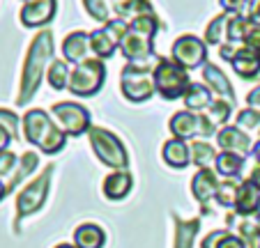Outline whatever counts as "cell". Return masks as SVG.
Listing matches in <instances>:
<instances>
[{
    "mask_svg": "<svg viewBox=\"0 0 260 248\" xmlns=\"http://www.w3.org/2000/svg\"><path fill=\"white\" fill-rule=\"evenodd\" d=\"M198 228H201V219H175V248H191L193 237L198 234Z\"/></svg>",
    "mask_w": 260,
    "mask_h": 248,
    "instance_id": "cb8c5ba5",
    "label": "cell"
},
{
    "mask_svg": "<svg viewBox=\"0 0 260 248\" xmlns=\"http://www.w3.org/2000/svg\"><path fill=\"white\" fill-rule=\"evenodd\" d=\"M235 211L242 216H251V214L260 216V189L253 182L246 180L240 184L237 200H235Z\"/></svg>",
    "mask_w": 260,
    "mask_h": 248,
    "instance_id": "5bb4252c",
    "label": "cell"
},
{
    "mask_svg": "<svg viewBox=\"0 0 260 248\" xmlns=\"http://www.w3.org/2000/svg\"><path fill=\"white\" fill-rule=\"evenodd\" d=\"M260 124V113L253 111V108H246L237 115V127H244V129H255Z\"/></svg>",
    "mask_w": 260,
    "mask_h": 248,
    "instance_id": "d590c367",
    "label": "cell"
},
{
    "mask_svg": "<svg viewBox=\"0 0 260 248\" xmlns=\"http://www.w3.org/2000/svg\"><path fill=\"white\" fill-rule=\"evenodd\" d=\"M216 165V172L223 177H235L242 172V168H244V159L237 154H231V152H221L219 156H216L214 161Z\"/></svg>",
    "mask_w": 260,
    "mask_h": 248,
    "instance_id": "4316f807",
    "label": "cell"
},
{
    "mask_svg": "<svg viewBox=\"0 0 260 248\" xmlns=\"http://www.w3.org/2000/svg\"><path fill=\"white\" fill-rule=\"evenodd\" d=\"M231 108H233L231 103L221 101V99L212 101L210 113H207V115H201V133L203 136H212V133L216 131V127H221V124L231 117Z\"/></svg>",
    "mask_w": 260,
    "mask_h": 248,
    "instance_id": "2e32d148",
    "label": "cell"
},
{
    "mask_svg": "<svg viewBox=\"0 0 260 248\" xmlns=\"http://www.w3.org/2000/svg\"><path fill=\"white\" fill-rule=\"evenodd\" d=\"M228 21H231V16L221 14V16H216L210 25H207V30H205V42L207 44H221L223 34L228 32Z\"/></svg>",
    "mask_w": 260,
    "mask_h": 248,
    "instance_id": "4dcf8cb0",
    "label": "cell"
},
{
    "mask_svg": "<svg viewBox=\"0 0 260 248\" xmlns=\"http://www.w3.org/2000/svg\"><path fill=\"white\" fill-rule=\"evenodd\" d=\"M184 106L189 111H203V108L212 106V97H210V88H205L203 83H191L184 92Z\"/></svg>",
    "mask_w": 260,
    "mask_h": 248,
    "instance_id": "603a6c76",
    "label": "cell"
},
{
    "mask_svg": "<svg viewBox=\"0 0 260 248\" xmlns=\"http://www.w3.org/2000/svg\"><path fill=\"white\" fill-rule=\"evenodd\" d=\"M253 28V21L246 19V16H233L231 21H228V39H231L233 44H237V42H242L244 44L246 34H249V30Z\"/></svg>",
    "mask_w": 260,
    "mask_h": 248,
    "instance_id": "f1b7e54d",
    "label": "cell"
},
{
    "mask_svg": "<svg viewBox=\"0 0 260 248\" xmlns=\"http://www.w3.org/2000/svg\"><path fill=\"white\" fill-rule=\"evenodd\" d=\"M219 3L226 12H235V14H242L249 7V0H219Z\"/></svg>",
    "mask_w": 260,
    "mask_h": 248,
    "instance_id": "60d3db41",
    "label": "cell"
},
{
    "mask_svg": "<svg viewBox=\"0 0 260 248\" xmlns=\"http://www.w3.org/2000/svg\"><path fill=\"white\" fill-rule=\"evenodd\" d=\"M14 165H16V156L12 154V152H0V177H5L10 175L12 170H14Z\"/></svg>",
    "mask_w": 260,
    "mask_h": 248,
    "instance_id": "74e56055",
    "label": "cell"
},
{
    "mask_svg": "<svg viewBox=\"0 0 260 248\" xmlns=\"http://www.w3.org/2000/svg\"><path fill=\"white\" fill-rule=\"evenodd\" d=\"M203 76H205L207 85H210L212 90H214L219 97H226L228 103L231 106H235V94H233V88H231V83H228V78L221 74L219 67H214V64H203Z\"/></svg>",
    "mask_w": 260,
    "mask_h": 248,
    "instance_id": "d6986e66",
    "label": "cell"
},
{
    "mask_svg": "<svg viewBox=\"0 0 260 248\" xmlns=\"http://www.w3.org/2000/svg\"><path fill=\"white\" fill-rule=\"evenodd\" d=\"M216 152L212 150V145H207V143L203 140H196L191 145V161L198 165V168H210L212 163L216 161Z\"/></svg>",
    "mask_w": 260,
    "mask_h": 248,
    "instance_id": "f546056e",
    "label": "cell"
},
{
    "mask_svg": "<svg viewBox=\"0 0 260 248\" xmlns=\"http://www.w3.org/2000/svg\"><path fill=\"white\" fill-rule=\"evenodd\" d=\"M154 88L159 90L164 99L173 101L177 97H184L189 88V74L180 67V64L171 62V60H159L154 67Z\"/></svg>",
    "mask_w": 260,
    "mask_h": 248,
    "instance_id": "5b68a950",
    "label": "cell"
},
{
    "mask_svg": "<svg viewBox=\"0 0 260 248\" xmlns=\"http://www.w3.org/2000/svg\"><path fill=\"white\" fill-rule=\"evenodd\" d=\"M118 46L120 44L104 28L102 30H94V32L90 34V49L97 53V58H111V55L115 53V49H118Z\"/></svg>",
    "mask_w": 260,
    "mask_h": 248,
    "instance_id": "d4e9b609",
    "label": "cell"
},
{
    "mask_svg": "<svg viewBox=\"0 0 260 248\" xmlns=\"http://www.w3.org/2000/svg\"><path fill=\"white\" fill-rule=\"evenodd\" d=\"M251 21H253L255 25H260V0L253 5V10H251Z\"/></svg>",
    "mask_w": 260,
    "mask_h": 248,
    "instance_id": "f6af8a7d",
    "label": "cell"
},
{
    "mask_svg": "<svg viewBox=\"0 0 260 248\" xmlns=\"http://www.w3.org/2000/svg\"><path fill=\"white\" fill-rule=\"evenodd\" d=\"M173 60L182 69H196L203 67L207 60V46L193 34H184L173 44Z\"/></svg>",
    "mask_w": 260,
    "mask_h": 248,
    "instance_id": "9c48e42d",
    "label": "cell"
},
{
    "mask_svg": "<svg viewBox=\"0 0 260 248\" xmlns=\"http://www.w3.org/2000/svg\"><path fill=\"white\" fill-rule=\"evenodd\" d=\"M115 12L120 14V19H141V16H150L152 14V5L147 0H124V3H118L115 5Z\"/></svg>",
    "mask_w": 260,
    "mask_h": 248,
    "instance_id": "83f0119b",
    "label": "cell"
},
{
    "mask_svg": "<svg viewBox=\"0 0 260 248\" xmlns=\"http://www.w3.org/2000/svg\"><path fill=\"white\" fill-rule=\"evenodd\" d=\"M53 115L58 117L62 131L69 133V136H81V133L90 131V113L79 103H69V101L55 103Z\"/></svg>",
    "mask_w": 260,
    "mask_h": 248,
    "instance_id": "30bf717a",
    "label": "cell"
},
{
    "mask_svg": "<svg viewBox=\"0 0 260 248\" xmlns=\"http://www.w3.org/2000/svg\"><path fill=\"white\" fill-rule=\"evenodd\" d=\"M171 131H173V136L180 138V140L193 138L198 131H201V117H196L191 111L175 113L171 120Z\"/></svg>",
    "mask_w": 260,
    "mask_h": 248,
    "instance_id": "ac0fdd59",
    "label": "cell"
},
{
    "mask_svg": "<svg viewBox=\"0 0 260 248\" xmlns=\"http://www.w3.org/2000/svg\"><path fill=\"white\" fill-rule=\"evenodd\" d=\"M51 53H53V32L44 30L35 37L32 46L28 51V58H25V67H23V78H21V92L16 101L23 106L30 99L35 97V92L40 90L42 83V74H44L46 62L51 60Z\"/></svg>",
    "mask_w": 260,
    "mask_h": 248,
    "instance_id": "6da1fadb",
    "label": "cell"
},
{
    "mask_svg": "<svg viewBox=\"0 0 260 248\" xmlns=\"http://www.w3.org/2000/svg\"><path fill=\"white\" fill-rule=\"evenodd\" d=\"M258 78H260V74H258Z\"/></svg>",
    "mask_w": 260,
    "mask_h": 248,
    "instance_id": "f907efd6",
    "label": "cell"
},
{
    "mask_svg": "<svg viewBox=\"0 0 260 248\" xmlns=\"http://www.w3.org/2000/svg\"><path fill=\"white\" fill-rule=\"evenodd\" d=\"M5 193H7V184H3V182H0V200L5 198Z\"/></svg>",
    "mask_w": 260,
    "mask_h": 248,
    "instance_id": "7dc6e473",
    "label": "cell"
},
{
    "mask_svg": "<svg viewBox=\"0 0 260 248\" xmlns=\"http://www.w3.org/2000/svg\"><path fill=\"white\" fill-rule=\"evenodd\" d=\"M240 237L246 243V248H260V223L258 221L240 223Z\"/></svg>",
    "mask_w": 260,
    "mask_h": 248,
    "instance_id": "d6a6232c",
    "label": "cell"
},
{
    "mask_svg": "<svg viewBox=\"0 0 260 248\" xmlns=\"http://www.w3.org/2000/svg\"><path fill=\"white\" fill-rule=\"evenodd\" d=\"M253 156H255V161H258V163H260V143H258V145H255V150H253Z\"/></svg>",
    "mask_w": 260,
    "mask_h": 248,
    "instance_id": "c3c4849f",
    "label": "cell"
},
{
    "mask_svg": "<svg viewBox=\"0 0 260 248\" xmlns=\"http://www.w3.org/2000/svg\"><path fill=\"white\" fill-rule=\"evenodd\" d=\"M233 69L237 72V76L242 78H258L260 74V53L249 46H240L235 49V55H233Z\"/></svg>",
    "mask_w": 260,
    "mask_h": 248,
    "instance_id": "4fadbf2b",
    "label": "cell"
},
{
    "mask_svg": "<svg viewBox=\"0 0 260 248\" xmlns=\"http://www.w3.org/2000/svg\"><path fill=\"white\" fill-rule=\"evenodd\" d=\"M104 76H106V67L102 60H85L69 74V92L79 97H90L102 88Z\"/></svg>",
    "mask_w": 260,
    "mask_h": 248,
    "instance_id": "52a82bcc",
    "label": "cell"
},
{
    "mask_svg": "<svg viewBox=\"0 0 260 248\" xmlns=\"http://www.w3.org/2000/svg\"><path fill=\"white\" fill-rule=\"evenodd\" d=\"M28 3H30V0H28Z\"/></svg>",
    "mask_w": 260,
    "mask_h": 248,
    "instance_id": "816d5d0a",
    "label": "cell"
},
{
    "mask_svg": "<svg viewBox=\"0 0 260 248\" xmlns=\"http://www.w3.org/2000/svg\"><path fill=\"white\" fill-rule=\"evenodd\" d=\"M219 248H246V246H244V241H242V239H237V237H233V234H228V237L219 243Z\"/></svg>",
    "mask_w": 260,
    "mask_h": 248,
    "instance_id": "b9f144b4",
    "label": "cell"
},
{
    "mask_svg": "<svg viewBox=\"0 0 260 248\" xmlns=\"http://www.w3.org/2000/svg\"><path fill=\"white\" fill-rule=\"evenodd\" d=\"M228 234H231V232H226V230H214V232H212L207 239H203L201 248H219V243L223 241Z\"/></svg>",
    "mask_w": 260,
    "mask_h": 248,
    "instance_id": "f35d334b",
    "label": "cell"
},
{
    "mask_svg": "<svg viewBox=\"0 0 260 248\" xmlns=\"http://www.w3.org/2000/svg\"><path fill=\"white\" fill-rule=\"evenodd\" d=\"M10 138H12V133L7 131L5 127H0V152L7 150V145H10Z\"/></svg>",
    "mask_w": 260,
    "mask_h": 248,
    "instance_id": "ee69618b",
    "label": "cell"
},
{
    "mask_svg": "<svg viewBox=\"0 0 260 248\" xmlns=\"http://www.w3.org/2000/svg\"><path fill=\"white\" fill-rule=\"evenodd\" d=\"M242 46H249V49H253V51L260 53V25L253 23V28L249 30V34H246V39H244V44Z\"/></svg>",
    "mask_w": 260,
    "mask_h": 248,
    "instance_id": "ab89813d",
    "label": "cell"
},
{
    "mask_svg": "<svg viewBox=\"0 0 260 248\" xmlns=\"http://www.w3.org/2000/svg\"><path fill=\"white\" fill-rule=\"evenodd\" d=\"M46 74H49V85L53 90H62L64 85H69V72L62 60H53Z\"/></svg>",
    "mask_w": 260,
    "mask_h": 248,
    "instance_id": "1f68e13d",
    "label": "cell"
},
{
    "mask_svg": "<svg viewBox=\"0 0 260 248\" xmlns=\"http://www.w3.org/2000/svg\"><path fill=\"white\" fill-rule=\"evenodd\" d=\"M154 32H157V19L152 14L134 19L129 23L127 32H124L122 42H120V49H122L124 58L129 62H147L154 55V49H152Z\"/></svg>",
    "mask_w": 260,
    "mask_h": 248,
    "instance_id": "7a4b0ae2",
    "label": "cell"
},
{
    "mask_svg": "<svg viewBox=\"0 0 260 248\" xmlns=\"http://www.w3.org/2000/svg\"><path fill=\"white\" fill-rule=\"evenodd\" d=\"M104 239L106 237H104L102 228H97V225H92V223L81 225V228L74 232V243H76V248H102Z\"/></svg>",
    "mask_w": 260,
    "mask_h": 248,
    "instance_id": "7402d4cb",
    "label": "cell"
},
{
    "mask_svg": "<svg viewBox=\"0 0 260 248\" xmlns=\"http://www.w3.org/2000/svg\"><path fill=\"white\" fill-rule=\"evenodd\" d=\"M216 140H219L221 150L223 152H231V154H237L244 159L246 154L251 152V140L246 133H242L237 127H226L221 129L219 133H216Z\"/></svg>",
    "mask_w": 260,
    "mask_h": 248,
    "instance_id": "7c38bea8",
    "label": "cell"
},
{
    "mask_svg": "<svg viewBox=\"0 0 260 248\" xmlns=\"http://www.w3.org/2000/svg\"><path fill=\"white\" fill-rule=\"evenodd\" d=\"M53 175V165H49L37 180H32L16 198V219H25L28 214L37 211L42 207V202L46 200V191H49V182Z\"/></svg>",
    "mask_w": 260,
    "mask_h": 248,
    "instance_id": "ba28073f",
    "label": "cell"
},
{
    "mask_svg": "<svg viewBox=\"0 0 260 248\" xmlns=\"http://www.w3.org/2000/svg\"><path fill=\"white\" fill-rule=\"evenodd\" d=\"M246 101H249L253 108H260V85H258V88L251 90L249 97H246Z\"/></svg>",
    "mask_w": 260,
    "mask_h": 248,
    "instance_id": "7bdbcfd3",
    "label": "cell"
},
{
    "mask_svg": "<svg viewBox=\"0 0 260 248\" xmlns=\"http://www.w3.org/2000/svg\"><path fill=\"white\" fill-rule=\"evenodd\" d=\"M88 46H90V37L85 32H72L67 39H64V44H62V53H64V60L67 62H85L88 58Z\"/></svg>",
    "mask_w": 260,
    "mask_h": 248,
    "instance_id": "e0dca14e",
    "label": "cell"
},
{
    "mask_svg": "<svg viewBox=\"0 0 260 248\" xmlns=\"http://www.w3.org/2000/svg\"><path fill=\"white\" fill-rule=\"evenodd\" d=\"M249 182H253V184H255V186H258V189H260V165H258V168H255L253 172H251Z\"/></svg>",
    "mask_w": 260,
    "mask_h": 248,
    "instance_id": "bcb514c9",
    "label": "cell"
},
{
    "mask_svg": "<svg viewBox=\"0 0 260 248\" xmlns=\"http://www.w3.org/2000/svg\"><path fill=\"white\" fill-rule=\"evenodd\" d=\"M122 92L132 101H145L154 92V78H150L147 62H129L122 69Z\"/></svg>",
    "mask_w": 260,
    "mask_h": 248,
    "instance_id": "8992f818",
    "label": "cell"
},
{
    "mask_svg": "<svg viewBox=\"0 0 260 248\" xmlns=\"http://www.w3.org/2000/svg\"><path fill=\"white\" fill-rule=\"evenodd\" d=\"M88 136H90V145H92L94 154H97V159L102 161L104 165L118 168V170H122V168L129 165L127 150H124L122 143L111 131H106V129H102V127H90Z\"/></svg>",
    "mask_w": 260,
    "mask_h": 248,
    "instance_id": "277c9868",
    "label": "cell"
},
{
    "mask_svg": "<svg viewBox=\"0 0 260 248\" xmlns=\"http://www.w3.org/2000/svg\"><path fill=\"white\" fill-rule=\"evenodd\" d=\"M23 131L25 138L46 154H55L64 145V131L55 127L42 108L28 111V115L23 117Z\"/></svg>",
    "mask_w": 260,
    "mask_h": 248,
    "instance_id": "3957f363",
    "label": "cell"
},
{
    "mask_svg": "<svg viewBox=\"0 0 260 248\" xmlns=\"http://www.w3.org/2000/svg\"><path fill=\"white\" fill-rule=\"evenodd\" d=\"M237 191H240V182H221L219 191H216V202L221 207H235Z\"/></svg>",
    "mask_w": 260,
    "mask_h": 248,
    "instance_id": "836d02e7",
    "label": "cell"
},
{
    "mask_svg": "<svg viewBox=\"0 0 260 248\" xmlns=\"http://www.w3.org/2000/svg\"><path fill=\"white\" fill-rule=\"evenodd\" d=\"M88 14H92V19L102 21V23H108L111 21V14H108V5L106 0H83Z\"/></svg>",
    "mask_w": 260,
    "mask_h": 248,
    "instance_id": "e575fe53",
    "label": "cell"
},
{
    "mask_svg": "<svg viewBox=\"0 0 260 248\" xmlns=\"http://www.w3.org/2000/svg\"><path fill=\"white\" fill-rule=\"evenodd\" d=\"M161 154H164V161L171 168H187L189 165V145L184 140H180V138L166 140Z\"/></svg>",
    "mask_w": 260,
    "mask_h": 248,
    "instance_id": "ffe728a7",
    "label": "cell"
},
{
    "mask_svg": "<svg viewBox=\"0 0 260 248\" xmlns=\"http://www.w3.org/2000/svg\"><path fill=\"white\" fill-rule=\"evenodd\" d=\"M55 7H58L55 0H30L21 10V23L28 25V28H37V25L49 23L55 14Z\"/></svg>",
    "mask_w": 260,
    "mask_h": 248,
    "instance_id": "8fae6325",
    "label": "cell"
},
{
    "mask_svg": "<svg viewBox=\"0 0 260 248\" xmlns=\"http://www.w3.org/2000/svg\"><path fill=\"white\" fill-rule=\"evenodd\" d=\"M129 191H132V175L129 172L118 170L104 180V193L111 200H122Z\"/></svg>",
    "mask_w": 260,
    "mask_h": 248,
    "instance_id": "44dd1931",
    "label": "cell"
},
{
    "mask_svg": "<svg viewBox=\"0 0 260 248\" xmlns=\"http://www.w3.org/2000/svg\"><path fill=\"white\" fill-rule=\"evenodd\" d=\"M55 248H76V246H72V243H60V246H55Z\"/></svg>",
    "mask_w": 260,
    "mask_h": 248,
    "instance_id": "681fc988",
    "label": "cell"
},
{
    "mask_svg": "<svg viewBox=\"0 0 260 248\" xmlns=\"http://www.w3.org/2000/svg\"><path fill=\"white\" fill-rule=\"evenodd\" d=\"M219 186H221V182H216V175L210 170V168H201L191 180V191L201 204H205L210 198H216Z\"/></svg>",
    "mask_w": 260,
    "mask_h": 248,
    "instance_id": "9a60e30c",
    "label": "cell"
},
{
    "mask_svg": "<svg viewBox=\"0 0 260 248\" xmlns=\"http://www.w3.org/2000/svg\"><path fill=\"white\" fill-rule=\"evenodd\" d=\"M37 163H40V156L35 154V152H25V154L21 156V161H19V168H16V172L12 175V180L7 182V193H12V191H14L16 186H19L21 182L25 180V175H30V172L37 168Z\"/></svg>",
    "mask_w": 260,
    "mask_h": 248,
    "instance_id": "484cf974",
    "label": "cell"
},
{
    "mask_svg": "<svg viewBox=\"0 0 260 248\" xmlns=\"http://www.w3.org/2000/svg\"><path fill=\"white\" fill-rule=\"evenodd\" d=\"M0 127H5L12 136L19 138V117H16L14 113L5 111V108H0Z\"/></svg>",
    "mask_w": 260,
    "mask_h": 248,
    "instance_id": "8d00e7d4",
    "label": "cell"
}]
</instances>
